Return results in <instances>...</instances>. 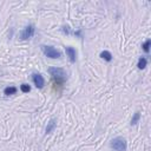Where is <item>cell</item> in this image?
<instances>
[{"instance_id": "obj_8", "label": "cell", "mask_w": 151, "mask_h": 151, "mask_svg": "<svg viewBox=\"0 0 151 151\" xmlns=\"http://www.w3.org/2000/svg\"><path fill=\"white\" fill-rule=\"evenodd\" d=\"M4 93H5L6 96L15 94V93H17V87H15V86H7V87L4 90Z\"/></svg>"}, {"instance_id": "obj_12", "label": "cell", "mask_w": 151, "mask_h": 151, "mask_svg": "<svg viewBox=\"0 0 151 151\" xmlns=\"http://www.w3.org/2000/svg\"><path fill=\"white\" fill-rule=\"evenodd\" d=\"M20 90H21V92L27 93V92L31 91V86L28 84H22V85H20Z\"/></svg>"}, {"instance_id": "obj_3", "label": "cell", "mask_w": 151, "mask_h": 151, "mask_svg": "<svg viewBox=\"0 0 151 151\" xmlns=\"http://www.w3.org/2000/svg\"><path fill=\"white\" fill-rule=\"evenodd\" d=\"M41 50L44 52V54L51 59H58L61 57L60 51H58L57 48L52 47V46H41Z\"/></svg>"}, {"instance_id": "obj_5", "label": "cell", "mask_w": 151, "mask_h": 151, "mask_svg": "<svg viewBox=\"0 0 151 151\" xmlns=\"http://www.w3.org/2000/svg\"><path fill=\"white\" fill-rule=\"evenodd\" d=\"M32 80H33L34 85H35L38 88H42L44 85H45V80H44V78H42V76H41L40 73H33Z\"/></svg>"}, {"instance_id": "obj_2", "label": "cell", "mask_w": 151, "mask_h": 151, "mask_svg": "<svg viewBox=\"0 0 151 151\" xmlns=\"http://www.w3.org/2000/svg\"><path fill=\"white\" fill-rule=\"evenodd\" d=\"M48 73L57 81H64L66 79V72L60 67H50L48 68Z\"/></svg>"}, {"instance_id": "obj_4", "label": "cell", "mask_w": 151, "mask_h": 151, "mask_svg": "<svg viewBox=\"0 0 151 151\" xmlns=\"http://www.w3.org/2000/svg\"><path fill=\"white\" fill-rule=\"evenodd\" d=\"M34 32H35V28L33 25H28L26 26L21 32H20V39L22 40H26V39H29L34 35Z\"/></svg>"}, {"instance_id": "obj_9", "label": "cell", "mask_w": 151, "mask_h": 151, "mask_svg": "<svg viewBox=\"0 0 151 151\" xmlns=\"http://www.w3.org/2000/svg\"><path fill=\"white\" fill-rule=\"evenodd\" d=\"M146 64H147L146 58H145V57H140V58H139V60H138L137 66H138V68L143 70V68H145V67H146Z\"/></svg>"}, {"instance_id": "obj_13", "label": "cell", "mask_w": 151, "mask_h": 151, "mask_svg": "<svg viewBox=\"0 0 151 151\" xmlns=\"http://www.w3.org/2000/svg\"><path fill=\"white\" fill-rule=\"evenodd\" d=\"M150 45H151V40H150V39H147V40L143 44V46H142V47H143V50H144L145 52H149V51H150Z\"/></svg>"}, {"instance_id": "obj_6", "label": "cell", "mask_w": 151, "mask_h": 151, "mask_svg": "<svg viewBox=\"0 0 151 151\" xmlns=\"http://www.w3.org/2000/svg\"><path fill=\"white\" fill-rule=\"evenodd\" d=\"M65 51H66V54H67L70 61L71 63H74L76 59H77V52H76V50L73 47H71V46H66L65 47Z\"/></svg>"}, {"instance_id": "obj_1", "label": "cell", "mask_w": 151, "mask_h": 151, "mask_svg": "<svg viewBox=\"0 0 151 151\" xmlns=\"http://www.w3.org/2000/svg\"><path fill=\"white\" fill-rule=\"evenodd\" d=\"M110 146L113 150H116V151H126V147H127L126 140L123 137H116V138H113L111 140V143H110Z\"/></svg>"}, {"instance_id": "obj_11", "label": "cell", "mask_w": 151, "mask_h": 151, "mask_svg": "<svg viewBox=\"0 0 151 151\" xmlns=\"http://www.w3.org/2000/svg\"><path fill=\"white\" fill-rule=\"evenodd\" d=\"M139 118H140V113H139V112H136V113L133 114L132 119H131V125H136V124L138 123Z\"/></svg>"}, {"instance_id": "obj_7", "label": "cell", "mask_w": 151, "mask_h": 151, "mask_svg": "<svg viewBox=\"0 0 151 151\" xmlns=\"http://www.w3.org/2000/svg\"><path fill=\"white\" fill-rule=\"evenodd\" d=\"M55 126H57V120L53 118V119H51V120L47 123V126H46V129H45V132H46V133H51V132L55 129Z\"/></svg>"}, {"instance_id": "obj_10", "label": "cell", "mask_w": 151, "mask_h": 151, "mask_svg": "<svg viewBox=\"0 0 151 151\" xmlns=\"http://www.w3.org/2000/svg\"><path fill=\"white\" fill-rule=\"evenodd\" d=\"M100 57H101L104 60H106V61H111V60H112V54H111L109 51H103V52L100 53Z\"/></svg>"}]
</instances>
